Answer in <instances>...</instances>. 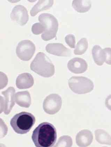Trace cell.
Wrapping results in <instances>:
<instances>
[{
  "label": "cell",
  "mask_w": 111,
  "mask_h": 147,
  "mask_svg": "<svg viewBox=\"0 0 111 147\" xmlns=\"http://www.w3.org/2000/svg\"><path fill=\"white\" fill-rule=\"evenodd\" d=\"M31 138L36 147H52L57 140V131L53 125L44 122L35 129Z\"/></svg>",
  "instance_id": "6da1fadb"
},
{
  "label": "cell",
  "mask_w": 111,
  "mask_h": 147,
  "mask_svg": "<svg viewBox=\"0 0 111 147\" xmlns=\"http://www.w3.org/2000/svg\"><path fill=\"white\" fill-rule=\"evenodd\" d=\"M30 68L33 71L44 77H52L55 72L54 64L43 52L38 53L31 63Z\"/></svg>",
  "instance_id": "7a4b0ae2"
},
{
  "label": "cell",
  "mask_w": 111,
  "mask_h": 147,
  "mask_svg": "<svg viewBox=\"0 0 111 147\" xmlns=\"http://www.w3.org/2000/svg\"><path fill=\"white\" fill-rule=\"evenodd\" d=\"M35 117L29 112H22L12 118L10 125L16 133L24 134L29 132L35 123Z\"/></svg>",
  "instance_id": "3957f363"
},
{
  "label": "cell",
  "mask_w": 111,
  "mask_h": 147,
  "mask_svg": "<svg viewBox=\"0 0 111 147\" xmlns=\"http://www.w3.org/2000/svg\"><path fill=\"white\" fill-rule=\"evenodd\" d=\"M39 20L45 27L44 32L41 35L43 40L49 41L56 37L59 23L54 16L49 13H42L39 16Z\"/></svg>",
  "instance_id": "277c9868"
},
{
  "label": "cell",
  "mask_w": 111,
  "mask_h": 147,
  "mask_svg": "<svg viewBox=\"0 0 111 147\" xmlns=\"http://www.w3.org/2000/svg\"><path fill=\"white\" fill-rule=\"evenodd\" d=\"M68 84L71 90L76 94H82L92 92L94 88L93 82L87 77H72Z\"/></svg>",
  "instance_id": "5b68a950"
},
{
  "label": "cell",
  "mask_w": 111,
  "mask_h": 147,
  "mask_svg": "<svg viewBox=\"0 0 111 147\" xmlns=\"http://www.w3.org/2000/svg\"><path fill=\"white\" fill-rule=\"evenodd\" d=\"M36 50L35 46L31 41L24 40L18 44L16 49L18 57L21 60L28 61L33 56Z\"/></svg>",
  "instance_id": "8992f818"
},
{
  "label": "cell",
  "mask_w": 111,
  "mask_h": 147,
  "mask_svg": "<svg viewBox=\"0 0 111 147\" xmlns=\"http://www.w3.org/2000/svg\"><path fill=\"white\" fill-rule=\"evenodd\" d=\"M62 104V99L60 96L57 94H51L45 99L43 103V109L46 113L54 115L60 110Z\"/></svg>",
  "instance_id": "52a82bcc"
},
{
  "label": "cell",
  "mask_w": 111,
  "mask_h": 147,
  "mask_svg": "<svg viewBox=\"0 0 111 147\" xmlns=\"http://www.w3.org/2000/svg\"><path fill=\"white\" fill-rule=\"evenodd\" d=\"M15 89L14 87H10L6 90L1 92V94L4 97L1 96V105L2 107L3 112L5 114L9 115L13 107L15 105Z\"/></svg>",
  "instance_id": "ba28073f"
},
{
  "label": "cell",
  "mask_w": 111,
  "mask_h": 147,
  "mask_svg": "<svg viewBox=\"0 0 111 147\" xmlns=\"http://www.w3.org/2000/svg\"><path fill=\"white\" fill-rule=\"evenodd\" d=\"M11 18L12 21L20 26L25 25L29 19L27 9L21 5H17L14 7L11 11Z\"/></svg>",
  "instance_id": "9c48e42d"
},
{
  "label": "cell",
  "mask_w": 111,
  "mask_h": 147,
  "mask_svg": "<svg viewBox=\"0 0 111 147\" xmlns=\"http://www.w3.org/2000/svg\"><path fill=\"white\" fill-rule=\"evenodd\" d=\"M67 67L71 72L75 74H80L83 73L87 70L88 64L84 59L76 57L69 61Z\"/></svg>",
  "instance_id": "30bf717a"
},
{
  "label": "cell",
  "mask_w": 111,
  "mask_h": 147,
  "mask_svg": "<svg viewBox=\"0 0 111 147\" xmlns=\"http://www.w3.org/2000/svg\"><path fill=\"white\" fill-rule=\"evenodd\" d=\"M46 49L49 53L59 57H69L71 55L70 50L61 43L48 44Z\"/></svg>",
  "instance_id": "8fae6325"
},
{
  "label": "cell",
  "mask_w": 111,
  "mask_h": 147,
  "mask_svg": "<svg viewBox=\"0 0 111 147\" xmlns=\"http://www.w3.org/2000/svg\"><path fill=\"white\" fill-rule=\"evenodd\" d=\"M34 79L31 74L25 73L18 76L16 80V85L19 89H28L33 85Z\"/></svg>",
  "instance_id": "7c38bea8"
},
{
  "label": "cell",
  "mask_w": 111,
  "mask_h": 147,
  "mask_svg": "<svg viewBox=\"0 0 111 147\" xmlns=\"http://www.w3.org/2000/svg\"><path fill=\"white\" fill-rule=\"evenodd\" d=\"M93 135L88 130H83L79 132L76 136V141L77 145L80 147H87L92 143Z\"/></svg>",
  "instance_id": "4fadbf2b"
},
{
  "label": "cell",
  "mask_w": 111,
  "mask_h": 147,
  "mask_svg": "<svg viewBox=\"0 0 111 147\" xmlns=\"http://www.w3.org/2000/svg\"><path fill=\"white\" fill-rule=\"evenodd\" d=\"M15 100L20 106L29 108L31 104L30 94L27 91L18 92L15 94Z\"/></svg>",
  "instance_id": "5bb4252c"
},
{
  "label": "cell",
  "mask_w": 111,
  "mask_h": 147,
  "mask_svg": "<svg viewBox=\"0 0 111 147\" xmlns=\"http://www.w3.org/2000/svg\"><path fill=\"white\" fill-rule=\"evenodd\" d=\"M54 4L52 0H40L34 5L30 11L31 16H35L38 13L50 9Z\"/></svg>",
  "instance_id": "9a60e30c"
},
{
  "label": "cell",
  "mask_w": 111,
  "mask_h": 147,
  "mask_svg": "<svg viewBox=\"0 0 111 147\" xmlns=\"http://www.w3.org/2000/svg\"><path fill=\"white\" fill-rule=\"evenodd\" d=\"M93 57L96 64L101 66L105 61V54L103 49L100 46L95 45L92 50Z\"/></svg>",
  "instance_id": "2e32d148"
},
{
  "label": "cell",
  "mask_w": 111,
  "mask_h": 147,
  "mask_svg": "<svg viewBox=\"0 0 111 147\" xmlns=\"http://www.w3.org/2000/svg\"><path fill=\"white\" fill-rule=\"evenodd\" d=\"M73 7L79 13H84L91 9L92 4L89 0H74L72 3Z\"/></svg>",
  "instance_id": "e0dca14e"
},
{
  "label": "cell",
  "mask_w": 111,
  "mask_h": 147,
  "mask_svg": "<svg viewBox=\"0 0 111 147\" xmlns=\"http://www.w3.org/2000/svg\"><path fill=\"white\" fill-rule=\"evenodd\" d=\"M96 140L102 144L111 145V136L105 130L98 129L95 132Z\"/></svg>",
  "instance_id": "ac0fdd59"
},
{
  "label": "cell",
  "mask_w": 111,
  "mask_h": 147,
  "mask_svg": "<svg viewBox=\"0 0 111 147\" xmlns=\"http://www.w3.org/2000/svg\"><path fill=\"white\" fill-rule=\"evenodd\" d=\"M88 47V42L87 39L82 38L78 42L74 51V54L76 55H82L86 52Z\"/></svg>",
  "instance_id": "d6986e66"
},
{
  "label": "cell",
  "mask_w": 111,
  "mask_h": 147,
  "mask_svg": "<svg viewBox=\"0 0 111 147\" xmlns=\"http://www.w3.org/2000/svg\"><path fill=\"white\" fill-rule=\"evenodd\" d=\"M72 145V138L70 137L64 136L61 137L59 138V141L56 147H71Z\"/></svg>",
  "instance_id": "ffe728a7"
},
{
  "label": "cell",
  "mask_w": 111,
  "mask_h": 147,
  "mask_svg": "<svg viewBox=\"0 0 111 147\" xmlns=\"http://www.w3.org/2000/svg\"><path fill=\"white\" fill-rule=\"evenodd\" d=\"M45 31L44 25L41 23H36L33 25L31 27V31L33 34L38 35L44 33Z\"/></svg>",
  "instance_id": "44dd1931"
},
{
  "label": "cell",
  "mask_w": 111,
  "mask_h": 147,
  "mask_svg": "<svg viewBox=\"0 0 111 147\" xmlns=\"http://www.w3.org/2000/svg\"><path fill=\"white\" fill-rule=\"evenodd\" d=\"M65 39L66 42L71 48L74 49L75 47V37L73 34H68L66 36Z\"/></svg>",
  "instance_id": "7402d4cb"
},
{
  "label": "cell",
  "mask_w": 111,
  "mask_h": 147,
  "mask_svg": "<svg viewBox=\"0 0 111 147\" xmlns=\"http://www.w3.org/2000/svg\"><path fill=\"white\" fill-rule=\"evenodd\" d=\"M105 54V62L109 65H111V48H106L103 49Z\"/></svg>",
  "instance_id": "603a6c76"
},
{
  "label": "cell",
  "mask_w": 111,
  "mask_h": 147,
  "mask_svg": "<svg viewBox=\"0 0 111 147\" xmlns=\"http://www.w3.org/2000/svg\"><path fill=\"white\" fill-rule=\"evenodd\" d=\"M105 105L107 108L111 111V95H109L106 99Z\"/></svg>",
  "instance_id": "cb8c5ba5"
}]
</instances>
